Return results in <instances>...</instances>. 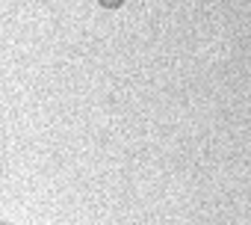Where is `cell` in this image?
<instances>
[{
  "label": "cell",
  "mask_w": 251,
  "mask_h": 225,
  "mask_svg": "<svg viewBox=\"0 0 251 225\" xmlns=\"http://www.w3.org/2000/svg\"><path fill=\"white\" fill-rule=\"evenodd\" d=\"M0 225H3V222H0Z\"/></svg>",
  "instance_id": "obj_1"
}]
</instances>
